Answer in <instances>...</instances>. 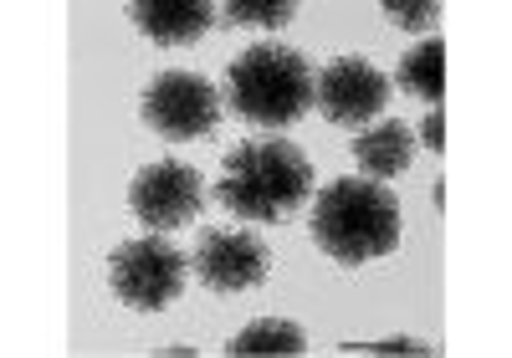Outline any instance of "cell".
I'll list each match as a JSON object with an SVG mask.
<instances>
[{
  "label": "cell",
  "mask_w": 512,
  "mask_h": 358,
  "mask_svg": "<svg viewBox=\"0 0 512 358\" xmlns=\"http://www.w3.org/2000/svg\"><path fill=\"white\" fill-rule=\"evenodd\" d=\"M425 154H446V113L441 108H431L425 113V123H420V139H415Z\"/></svg>",
  "instance_id": "2e32d148"
},
{
  "label": "cell",
  "mask_w": 512,
  "mask_h": 358,
  "mask_svg": "<svg viewBox=\"0 0 512 358\" xmlns=\"http://www.w3.org/2000/svg\"><path fill=\"white\" fill-rule=\"evenodd\" d=\"M313 246L338 266H369L400 246V200L384 179H333L308 215Z\"/></svg>",
  "instance_id": "7a4b0ae2"
},
{
  "label": "cell",
  "mask_w": 512,
  "mask_h": 358,
  "mask_svg": "<svg viewBox=\"0 0 512 358\" xmlns=\"http://www.w3.org/2000/svg\"><path fill=\"white\" fill-rule=\"evenodd\" d=\"M379 16H390L400 31H415V36H436L441 26L436 0H379Z\"/></svg>",
  "instance_id": "5bb4252c"
},
{
  "label": "cell",
  "mask_w": 512,
  "mask_h": 358,
  "mask_svg": "<svg viewBox=\"0 0 512 358\" xmlns=\"http://www.w3.org/2000/svg\"><path fill=\"white\" fill-rule=\"evenodd\" d=\"M190 272L210 292H256L272 277V251L267 241H256L251 231H200L190 251Z\"/></svg>",
  "instance_id": "ba28073f"
},
{
  "label": "cell",
  "mask_w": 512,
  "mask_h": 358,
  "mask_svg": "<svg viewBox=\"0 0 512 358\" xmlns=\"http://www.w3.org/2000/svg\"><path fill=\"white\" fill-rule=\"evenodd\" d=\"M139 123L159 139H210L221 123V98H216V82L185 72V67H169L159 72L144 93H139Z\"/></svg>",
  "instance_id": "5b68a950"
},
{
  "label": "cell",
  "mask_w": 512,
  "mask_h": 358,
  "mask_svg": "<svg viewBox=\"0 0 512 358\" xmlns=\"http://www.w3.org/2000/svg\"><path fill=\"white\" fill-rule=\"evenodd\" d=\"M354 353H415V358H431L436 343H425V338H379V343H354Z\"/></svg>",
  "instance_id": "9a60e30c"
},
{
  "label": "cell",
  "mask_w": 512,
  "mask_h": 358,
  "mask_svg": "<svg viewBox=\"0 0 512 358\" xmlns=\"http://www.w3.org/2000/svg\"><path fill=\"white\" fill-rule=\"evenodd\" d=\"M123 16L154 47H190L216 26V6H205V0H128Z\"/></svg>",
  "instance_id": "9c48e42d"
},
{
  "label": "cell",
  "mask_w": 512,
  "mask_h": 358,
  "mask_svg": "<svg viewBox=\"0 0 512 358\" xmlns=\"http://www.w3.org/2000/svg\"><path fill=\"white\" fill-rule=\"evenodd\" d=\"M231 358H251V353H282V358H297V353H308V333L287 323V318H262V323H251L241 328L231 343H226Z\"/></svg>",
  "instance_id": "7c38bea8"
},
{
  "label": "cell",
  "mask_w": 512,
  "mask_h": 358,
  "mask_svg": "<svg viewBox=\"0 0 512 358\" xmlns=\"http://www.w3.org/2000/svg\"><path fill=\"white\" fill-rule=\"evenodd\" d=\"M395 87L405 98H415V103L441 108V98H446V41L441 36L415 41V47L400 57V67H395Z\"/></svg>",
  "instance_id": "8fae6325"
},
{
  "label": "cell",
  "mask_w": 512,
  "mask_h": 358,
  "mask_svg": "<svg viewBox=\"0 0 512 358\" xmlns=\"http://www.w3.org/2000/svg\"><path fill=\"white\" fill-rule=\"evenodd\" d=\"M292 16H297L292 0H231L221 11L226 26H256V31H282L292 26Z\"/></svg>",
  "instance_id": "4fadbf2b"
},
{
  "label": "cell",
  "mask_w": 512,
  "mask_h": 358,
  "mask_svg": "<svg viewBox=\"0 0 512 358\" xmlns=\"http://www.w3.org/2000/svg\"><path fill=\"white\" fill-rule=\"evenodd\" d=\"M313 82H318V72L308 67V57L297 47H282V41H256V47H246L226 67L221 98H226V108L241 123L282 133V128H292L297 118L313 108Z\"/></svg>",
  "instance_id": "3957f363"
},
{
  "label": "cell",
  "mask_w": 512,
  "mask_h": 358,
  "mask_svg": "<svg viewBox=\"0 0 512 358\" xmlns=\"http://www.w3.org/2000/svg\"><path fill=\"white\" fill-rule=\"evenodd\" d=\"M354 164L364 179H395L415 164V128L400 118H379L364 123L359 139H354Z\"/></svg>",
  "instance_id": "30bf717a"
},
{
  "label": "cell",
  "mask_w": 512,
  "mask_h": 358,
  "mask_svg": "<svg viewBox=\"0 0 512 358\" xmlns=\"http://www.w3.org/2000/svg\"><path fill=\"white\" fill-rule=\"evenodd\" d=\"M313 195V159L292 139H246L226 154L216 200L236 220H262V226H282Z\"/></svg>",
  "instance_id": "6da1fadb"
},
{
  "label": "cell",
  "mask_w": 512,
  "mask_h": 358,
  "mask_svg": "<svg viewBox=\"0 0 512 358\" xmlns=\"http://www.w3.org/2000/svg\"><path fill=\"white\" fill-rule=\"evenodd\" d=\"M185 277H190V256L159 231L123 241L108 256V292L128 312H164L169 302H180Z\"/></svg>",
  "instance_id": "277c9868"
},
{
  "label": "cell",
  "mask_w": 512,
  "mask_h": 358,
  "mask_svg": "<svg viewBox=\"0 0 512 358\" xmlns=\"http://www.w3.org/2000/svg\"><path fill=\"white\" fill-rule=\"evenodd\" d=\"M128 210L134 220H144L149 231H180L205 210V179L195 164H180V159H154L134 174L128 185Z\"/></svg>",
  "instance_id": "8992f818"
},
{
  "label": "cell",
  "mask_w": 512,
  "mask_h": 358,
  "mask_svg": "<svg viewBox=\"0 0 512 358\" xmlns=\"http://www.w3.org/2000/svg\"><path fill=\"white\" fill-rule=\"evenodd\" d=\"M384 103H390V77L369 57H333L313 82V108L328 123H344V128L374 123Z\"/></svg>",
  "instance_id": "52a82bcc"
},
{
  "label": "cell",
  "mask_w": 512,
  "mask_h": 358,
  "mask_svg": "<svg viewBox=\"0 0 512 358\" xmlns=\"http://www.w3.org/2000/svg\"><path fill=\"white\" fill-rule=\"evenodd\" d=\"M431 205L446 210V179H436V185H431Z\"/></svg>",
  "instance_id": "e0dca14e"
}]
</instances>
